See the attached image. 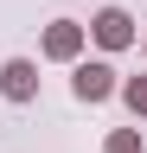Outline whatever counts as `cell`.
Here are the masks:
<instances>
[{"instance_id":"1","label":"cell","mask_w":147,"mask_h":153,"mask_svg":"<svg viewBox=\"0 0 147 153\" xmlns=\"http://www.w3.org/2000/svg\"><path fill=\"white\" fill-rule=\"evenodd\" d=\"M70 96H77V102H109V96H115V64H102V57H77V70H70Z\"/></svg>"},{"instance_id":"2","label":"cell","mask_w":147,"mask_h":153,"mask_svg":"<svg viewBox=\"0 0 147 153\" xmlns=\"http://www.w3.org/2000/svg\"><path fill=\"white\" fill-rule=\"evenodd\" d=\"M90 38H96V45L102 51H128V45H134V19H128L122 7H102L96 19H90V26H83Z\"/></svg>"},{"instance_id":"3","label":"cell","mask_w":147,"mask_h":153,"mask_svg":"<svg viewBox=\"0 0 147 153\" xmlns=\"http://www.w3.org/2000/svg\"><path fill=\"white\" fill-rule=\"evenodd\" d=\"M0 96H7V102H32V96H39V64H32V57H7V64H0Z\"/></svg>"},{"instance_id":"4","label":"cell","mask_w":147,"mask_h":153,"mask_svg":"<svg viewBox=\"0 0 147 153\" xmlns=\"http://www.w3.org/2000/svg\"><path fill=\"white\" fill-rule=\"evenodd\" d=\"M45 57H51V64H77V57H83V26H77V19H51V26H45Z\"/></svg>"},{"instance_id":"5","label":"cell","mask_w":147,"mask_h":153,"mask_svg":"<svg viewBox=\"0 0 147 153\" xmlns=\"http://www.w3.org/2000/svg\"><path fill=\"white\" fill-rule=\"evenodd\" d=\"M115 89H122V102L134 115H147V76H128V83H115Z\"/></svg>"},{"instance_id":"6","label":"cell","mask_w":147,"mask_h":153,"mask_svg":"<svg viewBox=\"0 0 147 153\" xmlns=\"http://www.w3.org/2000/svg\"><path fill=\"white\" fill-rule=\"evenodd\" d=\"M102 153H141V134H134V128H115V134L102 140Z\"/></svg>"}]
</instances>
